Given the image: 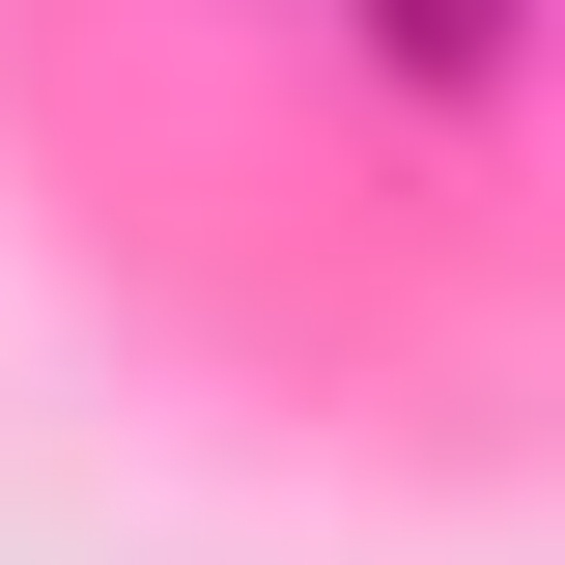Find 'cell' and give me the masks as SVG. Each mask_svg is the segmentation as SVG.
<instances>
[{
  "instance_id": "1",
  "label": "cell",
  "mask_w": 565,
  "mask_h": 565,
  "mask_svg": "<svg viewBox=\"0 0 565 565\" xmlns=\"http://www.w3.org/2000/svg\"><path fill=\"white\" fill-rule=\"evenodd\" d=\"M367 57H396V85H452V114H481V85L537 57V0H367Z\"/></svg>"
}]
</instances>
